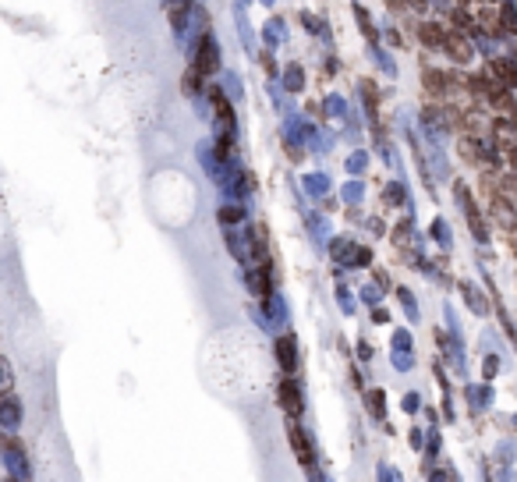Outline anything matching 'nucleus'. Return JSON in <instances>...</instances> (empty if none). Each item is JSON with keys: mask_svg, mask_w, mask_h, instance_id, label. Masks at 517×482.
<instances>
[{"mask_svg": "<svg viewBox=\"0 0 517 482\" xmlns=\"http://www.w3.org/2000/svg\"><path fill=\"white\" fill-rule=\"evenodd\" d=\"M287 440H291V447H295L298 461H302L305 468H312L316 454H312V444H309V437H305V430H302V425H291V430H287Z\"/></svg>", "mask_w": 517, "mask_h": 482, "instance_id": "39448f33", "label": "nucleus"}, {"mask_svg": "<svg viewBox=\"0 0 517 482\" xmlns=\"http://www.w3.org/2000/svg\"><path fill=\"white\" fill-rule=\"evenodd\" d=\"M195 68H202L206 75H213L220 68V50H216V39L209 32H202L199 39V50H195Z\"/></svg>", "mask_w": 517, "mask_h": 482, "instance_id": "f03ea898", "label": "nucleus"}, {"mask_svg": "<svg viewBox=\"0 0 517 482\" xmlns=\"http://www.w3.org/2000/svg\"><path fill=\"white\" fill-rule=\"evenodd\" d=\"M418 39H422L425 46H443V43H446V32H443V25H436V22H422V25H418Z\"/></svg>", "mask_w": 517, "mask_h": 482, "instance_id": "1a4fd4ad", "label": "nucleus"}, {"mask_svg": "<svg viewBox=\"0 0 517 482\" xmlns=\"http://www.w3.org/2000/svg\"><path fill=\"white\" fill-rule=\"evenodd\" d=\"M252 188H255V178H252L248 171H241V178H238V192L245 195V192H252Z\"/></svg>", "mask_w": 517, "mask_h": 482, "instance_id": "dca6fc26", "label": "nucleus"}, {"mask_svg": "<svg viewBox=\"0 0 517 482\" xmlns=\"http://www.w3.org/2000/svg\"><path fill=\"white\" fill-rule=\"evenodd\" d=\"M507 149V156H510V164H514V171H517V142H510V146H503Z\"/></svg>", "mask_w": 517, "mask_h": 482, "instance_id": "a211bd4d", "label": "nucleus"}, {"mask_svg": "<svg viewBox=\"0 0 517 482\" xmlns=\"http://www.w3.org/2000/svg\"><path fill=\"white\" fill-rule=\"evenodd\" d=\"M461 156L468 160V164H482V160H486V153L479 149L475 139H461Z\"/></svg>", "mask_w": 517, "mask_h": 482, "instance_id": "f8f14e48", "label": "nucleus"}, {"mask_svg": "<svg viewBox=\"0 0 517 482\" xmlns=\"http://www.w3.org/2000/svg\"><path fill=\"white\" fill-rule=\"evenodd\" d=\"M276 401H280V408L291 415V418H298L302 411H305V401H302V387H298V380H295V372L287 380H280V387H276Z\"/></svg>", "mask_w": 517, "mask_h": 482, "instance_id": "f257e3e1", "label": "nucleus"}, {"mask_svg": "<svg viewBox=\"0 0 517 482\" xmlns=\"http://www.w3.org/2000/svg\"><path fill=\"white\" fill-rule=\"evenodd\" d=\"M241 217H245L241 206H223V209H220V224H238Z\"/></svg>", "mask_w": 517, "mask_h": 482, "instance_id": "4468645a", "label": "nucleus"}, {"mask_svg": "<svg viewBox=\"0 0 517 482\" xmlns=\"http://www.w3.org/2000/svg\"><path fill=\"white\" fill-rule=\"evenodd\" d=\"M276 362L283 365V372H298V341L291 334L276 337Z\"/></svg>", "mask_w": 517, "mask_h": 482, "instance_id": "20e7f679", "label": "nucleus"}, {"mask_svg": "<svg viewBox=\"0 0 517 482\" xmlns=\"http://www.w3.org/2000/svg\"><path fill=\"white\" fill-rule=\"evenodd\" d=\"M461 288H465V295H468L472 309H475V312H486V298H479V291H475L472 284H461Z\"/></svg>", "mask_w": 517, "mask_h": 482, "instance_id": "2eb2a0df", "label": "nucleus"}, {"mask_svg": "<svg viewBox=\"0 0 517 482\" xmlns=\"http://www.w3.org/2000/svg\"><path fill=\"white\" fill-rule=\"evenodd\" d=\"M202 78H206V71L192 64V68L185 71V78H181V92H185V96H199V92H202Z\"/></svg>", "mask_w": 517, "mask_h": 482, "instance_id": "9d476101", "label": "nucleus"}, {"mask_svg": "<svg viewBox=\"0 0 517 482\" xmlns=\"http://www.w3.org/2000/svg\"><path fill=\"white\" fill-rule=\"evenodd\" d=\"M489 68H493V71H496V75H500V78H503V82H507V85H510V82H514V78H517V71H514V64H507V61H503V57H496V61H493V64H489Z\"/></svg>", "mask_w": 517, "mask_h": 482, "instance_id": "ddd939ff", "label": "nucleus"}, {"mask_svg": "<svg viewBox=\"0 0 517 482\" xmlns=\"http://www.w3.org/2000/svg\"><path fill=\"white\" fill-rule=\"evenodd\" d=\"M248 291L255 298H273V288H269V266H255L248 274Z\"/></svg>", "mask_w": 517, "mask_h": 482, "instance_id": "0eeeda50", "label": "nucleus"}, {"mask_svg": "<svg viewBox=\"0 0 517 482\" xmlns=\"http://www.w3.org/2000/svg\"><path fill=\"white\" fill-rule=\"evenodd\" d=\"M18 415H22V408H18L15 394L8 390L4 394V430H18Z\"/></svg>", "mask_w": 517, "mask_h": 482, "instance_id": "9b49d317", "label": "nucleus"}, {"mask_svg": "<svg viewBox=\"0 0 517 482\" xmlns=\"http://www.w3.org/2000/svg\"><path fill=\"white\" fill-rule=\"evenodd\" d=\"M514 128H517V106H514Z\"/></svg>", "mask_w": 517, "mask_h": 482, "instance_id": "6ab92c4d", "label": "nucleus"}, {"mask_svg": "<svg viewBox=\"0 0 517 482\" xmlns=\"http://www.w3.org/2000/svg\"><path fill=\"white\" fill-rule=\"evenodd\" d=\"M443 50L450 53V57L457 61V64H468L472 57H475V53H472V43H468V36L465 32H446V43H443Z\"/></svg>", "mask_w": 517, "mask_h": 482, "instance_id": "7ed1b4c3", "label": "nucleus"}, {"mask_svg": "<svg viewBox=\"0 0 517 482\" xmlns=\"http://www.w3.org/2000/svg\"><path fill=\"white\" fill-rule=\"evenodd\" d=\"M514 255H517V238H514Z\"/></svg>", "mask_w": 517, "mask_h": 482, "instance_id": "aec40b11", "label": "nucleus"}, {"mask_svg": "<svg viewBox=\"0 0 517 482\" xmlns=\"http://www.w3.org/2000/svg\"><path fill=\"white\" fill-rule=\"evenodd\" d=\"M188 15H192V0H174V4L167 8V18H170V25H174L178 32H185Z\"/></svg>", "mask_w": 517, "mask_h": 482, "instance_id": "6e6552de", "label": "nucleus"}, {"mask_svg": "<svg viewBox=\"0 0 517 482\" xmlns=\"http://www.w3.org/2000/svg\"><path fill=\"white\" fill-rule=\"evenodd\" d=\"M369 404H372V415L383 418V390H372V394H369Z\"/></svg>", "mask_w": 517, "mask_h": 482, "instance_id": "f3484780", "label": "nucleus"}, {"mask_svg": "<svg viewBox=\"0 0 517 482\" xmlns=\"http://www.w3.org/2000/svg\"><path fill=\"white\" fill-rule=\"evenodd\" d=\"M422 85H425V92H429L432 99H443V96L450 92V75H443V71H436V68H422Z\"/></svg>", "mask_w": 517, "mask_h": 482, "instance_id": "423d86ee", "label": "nucleus"}]
</instances>
